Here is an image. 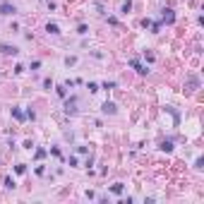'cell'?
<instances>
[{
	"label": "cell",
	"instance_id": "obj_1",
	"mask_svg": "<svg viewBox=\"0 0 204 204\" xmlns=\"http://www.w3.org/2000/svg\"><path fill=\"white\" fill-rule=\"evenodd\" d=\"M15 12H17V7L12 2H0V15H15Z\"/></svg>",
	"mask_w": 204,
	"mask_h": 204
},
{
	"label": "cell",
	"instance_id": "obj_7",
	"mask_svg": "<svg viewBox=\"0 0 204 204\" xmlns=\"http://www.w3.org/2000/svg\"><path fill=\"white\" fill-rule=\"evenodd\" d=\"M110 192H115V195H120V192H123V185H120V183H115V185L110 187Z\"/></svg>",
	"mask_w": 204,
	"mask_h": 204
},
{
	"label": "cell",
	"instance_id": "obj_4",
	"mask_svg": "<svg viewBox=\"0 0 204 204\" xmlns=\"http://www.w3.org/2000/svg\"><path fill=\"white\" fill-rule=\"evenodd\" d=\"M46 31H48V34H60V27H58V24H48V27H46Z\"/></svg>",
	"mask_w": 204,
	"mask_h": 204
},
{
	"label": "cell",
	"instance_id": "obj_9",
	"mask_svg": "<svg viewBox=\"0 0 204 204\" xmlns=\"http://www.w3.org/2000/svg\"><path fill=\"white\" fill-rule=\"evenodd\" d=\"M103 89H106V91H108V89H115V82H106V84H103Z\"/></svg>",
	"mask_w": 204,
	"mask_h": 204
},
{
	"label": "cell",
	"instance_id": "obj_8",
	"mask_svg": "<svg viewBox=\"0 0 204 204\" xmlns=\"http://www.w3.org/2000/svg\"><path fill=\"white\" fill-rule=\"evenodd\" d=\"M161 149H163V151H170V149H173V144H170V142H163V144H161Z\"/></svg>",
	"mask_w": 204,
	"mask_h": 204
},
{
	"label": "cell",
	"instance_id": "obj_3",
	"mask_svg": "<svg viewBox=\"0 0 204 204\" xmlns=\"http://www.w3.org/2000/svg\"><path fill=\"white\" fill-rule=\"evenodd\" d=\"M101 110H103V113H110V115H113V113L118 110V106H115V103H110V101H106V103L101 106Z\"/></svg>",
	"mask_w": 204,
	"mask_h": 204
},
{
	"label": "cell",
	"instance_id": "obj_2",
	"mask_svg": "<svg viewBox=\"0 0 204 204\" xmlns=\"http://www.w3.org/2000/svg\"><path fill=\"white\" fill-rule=\"evenodd\" d=\"M0 51H2L5 55H17V53H19V48H15V46H10V43H0Z\"/></svg>",
	"mask_w": 204,
	"mask_h": 204
},
{
	"label": "cell",
	"instance_id": "obj_6",
	"mask_svg": "<svg viewBox=\"0 0 204 204\" xmlns=\"http://www.w3.org/2000/svg\"><path fill=\"white\" fill-rule=\"evenodd\" d=\"M12 115H15L17 120H24V115H22V110H19V108H12Z\"/></svg>",
	"mask_w": 204,
	"mask_h": 204
},
{
	"label": "cell",
	"instance_id": "obj_5",
	"mask_svg": "<svg viewBox=\"0 0 204 204\" xmlns=\"http://www.w3.org/2000/svg\"><path fill=\"white\" fill-rule=\"evenodd\" d=\"M173 19H175V17H173V10H163V22H173Z\"/></svg>",
	"mask_w": 204,
	"mask_h": 204
}]
</instances>
